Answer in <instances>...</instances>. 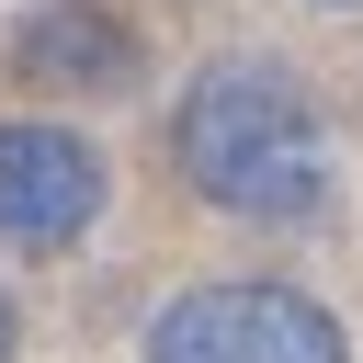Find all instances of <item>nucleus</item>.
<instances>
[{
    "label": "nucleus",
    "mask_w": 363,
    "mask_h": 363,
    "mask_svg": "<svg viewBox=\"0 0 363 363\" xmlns=\"http://www.w3.org/2000/svg\"><path fill=\"white\" fill-rule=\"evenodd\" d=\"M23 68H45V79H91V91H125V79H136V45H125L113 11L57 0V11L23 23Z\"/></svg>",
    "instance_id": "20e7f679"
},
{
    "label": "nucleus",
    "mask_w": 363,
    "mask_h": 363,
    "mask_svg": "<svg viewBox=\"0 0 363 363\" xmlns=\"http://www.w3.org/2000/svg\"><path fill=\"white\" fill-rule=\"evenodd\" d=\"M182 182L238 227H318L329 216V125L284 68H204L182 91Z\"/></svg>",
    "instance_id": "f257e3e1"
},
{
    "label": "nucleus",
    "mask_w": 363,
    "mask_h": 363,
    "mask_svg": "<svg viewBox=\"0 0 363 363\" xmlns=\"http://www.w3.org/2000/svg\"><path fill=\"white\" fill-rule=\"evenodd\" d=\"M329 11H352V0H329Z\"/></svg>",
    "instance_id": "423d86ee"
},
{
    "label": "nucleus",
    "mask_w": 363,
    "mask_h": 363,
    "mask_svg": "<svg viewBox=\"0 0 363 363\" xmlns=\"http://www.w3.org/2000/svg\"><path fill=\"white\" fill-rule=\"evenodd\" d=\"M11 340H23V306H11V295H0V363H11Z\"/></svg>",
    "instance_id": "39448f33"
},
{
    "label": "nucleus",
    "mask_w": 363,
    "mask_h": 363,
    "mask_svg": "<svg viewBox=\"0 0 363 363\" xmlns=\"http://www.w3.org/2000/svg\"><path fill=\"white\" fill-rule=\"evenodd\" d=\"M102 193H113V170H102L91 136H68V125H0V238L11 250L91 238Z\"/></svg>",
    "instance_id": "7ed1b4c3"
},
{
    "label": "nucleus",
    "mask_w": 363,
    "mask_h": 363,
    "mask_svg": "<svg viewBox=\"0 0 363 363\" xmlns=\"http://www.w3.org/2000/svg\"><path fill=\"white\" fill-rule=\"evenodd\" d=\"M147 363H340V318L295 284H193L147 318Z\"/></svg>",
    "instance_id": "f03ea898"
}]
</instances>
